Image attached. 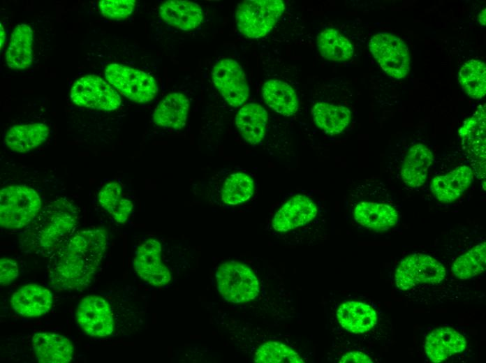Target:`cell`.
<instances>
[{"label": "cell", "instance_id": "obj_28", "mask_svg": "<svg viewBox=\"0 0 486 363\" xmlns=\"http://www.w3.org/2000/svg\"><path fill=\"white\" fill-rule=\"evenodd\" d=\"M311 114L316 126L329 135L341 133L351 119V112L348 108L327 102L316 103Z\"/></svg>", "mask_w": 486, "mask_h": 363}, {"label": "cell", "instance_id": "obj_8", "mask_svg": "<svg viewBox=\"0 0 486 363\" xmlns=\"http://www.w3.org/2000/svg\"><path fill=\"white\" fill-rule=\"evenodd\" d=\"M446 276L444 266L432 256L413 253L404 258L395 274L397 287L408 290L420 284H438Z\"/></svg>", "mask_w": 486, "mask_h": 363}, {"label": "cell", "instance_id": "obj_16", "mask_svg": "<svg viewBox=\"0 0 486 363\" xmlns=\"http://www.w3.org/2000/svg\"><path fill=\"white\" fill-rule=\"evenodd\" d=\"M32 348L40 363H68L73 359L72 342L57 333L35 334L32 337Z\"/></svg>", "mask_w": 486, "mask_h": 363}, {"label": "cell", "instance_id": "obj_20", "mask_svg": "<svg viewBox=\"0 0 486 363\" xmlns=\"http://www.w3.org/2000/svg\"><path fill=\"white\" fill-rule=\"evenodd\" d=\"M189 111L187 97L179 92H172L165 95L157 105L152 119L159 126L179 130L185 126Z\"/></svg>", "mask_w": 486, "mask_h": 363}, {"label": "cell", "instance_id": "obj_31", "mask_svg": "<svg viewBox=\"0 0 486 363\" xmlns=\"http://www.w3.org/2000/svg\"><path fill=\"white\" fill-rule=\"evenodd\" d=\"M459 82L466 93L473 99L486 94V66L484 62L471 59L465 62L459 71Z\"/></svg>", "mask_w": 486, "mask_h": 363}, {"label": "cell", "instance_id": "obj_10", "mask_svg": "<svg viewBox=\"0 0 486 363\" xmlns=\"http://www.w3.org/2000/svg\"><path fill=\"white\" fill-rule=\"evenodd\" d=\"M485 105H480L459 130L462 148L472 165L473 174L479 179H485Z\"/></svg>", "mask_w": 486, "mask_h": 363}, {"label": "cell", "instance_id": "obj_37", "mask_svg": "<svg viewBox=\"0 0 486 363\" xmlns=\"http://www.w3.org/2000/svg\"><path fill=\"white\" fill-rule=\"evenodd\" d=\"M339 362L372 363L373 361L368 355L360 351H352L343 355L340 359Z\"/></svg>", "mask_w": 486, "mask_h": 363}, {"label": "cell", "instance_id": "obj_34", "mask_svg": "<svg viewBox=\"0 0 486 363\" xmlns=\"http://www.w3.org/2000/svg\"><path fill=\"white\" fill-rule=\"evenodd\" d=\"M254 362L258 363H302L300 356L288 346L276 341L260 345L255 353Z\"/></svg>", "mask_w": 486, "mask_h": 363}, {"label": "cell", "instance_id": "obj_30", "mask_svg": "<svg viewBox=\"0 0 486 363\" xmlns=\"http://www.w3.org/2000/svg\"><path fill=\"white\" fill-rule=\"evenodd\" d=\"M317 46L323 57L334 61L348 60L354 52L351 41L333 28L320 32L317 36Z\"/></svg>", "mask_w": 486, "mask_h": 363}, {"label": "cell", "instance_id": "obj_3", "mask_svg": "<svg viewBox=\"0 0 486 363\" xmlns=\"http://www.w3.org/2000/svg\"><path fill=\"white\" fill-rule=\"evenodd\" d=\"M38 192L24 185H10L0 191V225L20 229L35 219L41 208Z\"/></svg>", "mask_w": 486, "mask_h": 363}, {"label": "cell", "instance_id": "obj_35", "mask_svg": "<svg viewBox=\"0 0 486 363\" xmlns=\"http://www.w3.org/2000/svg\"><path fill=\"white\" fill-rule=\"evenodd\" d=\"M135 0H101L98 7L102 15L112 20H122L130 16L135 7Z\"/></svg>", "mask_w": 486, "mask_h": 363}, {"label": "cell", "instance_id": "obj_2", "mask_svg": "<svg viewBox=\"0 0 486 363\" xmlns=\"http://www.w3.org/2000/svg\"><path fill=\"white\" fill-rule=\"evenodd\" d=\"M78 222L75 207L65 200L54 202L39 216L36 227V242L44 250H56L64 245Z\"/></svg>", "mask_w": 486, "mask_h": 363}, {"label": "cell", "instance_id": "obj_29", "mask_svg": "<svg viewBox=\"0 0 486 363\" xmlns=\"http://www.w3.org/2000/svg\"><path fill=\"white\" fill-rule=\"evenodd\" d=\"M122 189L117 182L107 183L98 194V203L119 223H125L133 209V202L122 197Z\"/></svg>", "mask_w": 486, "mask_h": 363}, {"label": "cell", "instance_id": "obj_26", "mask_svg": "<svg viewBox=\"0 0 486 363\" xmlns=\"http://www.w3.org/2000/svg\"><path fill=\"white\" fill-rule=\"evenodd\" d=\"M267 119L266 110L260 105L252 103L239 110L235 123L243 138L249 144L256 145L265 136Z\"/></svg>", "mask_w": 486, "mask_h": 363}, {"label": "cell", "instance_id": "obj_6", "mask_svg": "<svg viewBox=\"0 0 486 363\" xmlns=\"http://www.w3.org/2000/svg\"><path fill=\"white\" fill-rule=\"evenodd\" d=\"M105 77L114 89L135 103L149 102L158 93V85L153 77L128 66L109 64L105 69Z\"/></svg>", "mask_w": 486, "mask_h": 363}, {"label": "cell", "instance_id": "obj_36", "mask_svg": "<svg viewBox=\"0 0 486 363\" xmlns=\"http://www.w3.org/2000/svg\"><path fill=\"white\" fill-rule=\"evenodd\" d=\"M19 276L17 262L10 258H3L0 260V284L9 285Z\"/></svg>", "mask_w": 486, "mask_h": 363}, {"label": "cell", "instance_id": "obj_39", "mask_svg": "<svg viewBox=\"0 0 486 363\" xmlns=\"http://www.w3.org/2000/svg\"><path fill=\"white\" fill-rule=\"evenodd\" d=\"M485 9L483 10L482 12L478 15L479 22L485 26Z\"/></svg>", "mask_w": 486, "mask_h": 363}, {"label": "cell", "instance_id": "obj_5", "mask_svg": "<svg viewBox=\"0 0 486 363\" xmlns=\"http://www.w3.org/2000/svg\"><path fill=\"white\" fill-rule=\"evenodd\" d=\"M218 290L222 297L232 303H245L259 293L258 280L247 265L228 261L221 264L216 272Z\"/></svg>", "mask_w": 486, "mask_h": 363}, {"label": "cell", "instance_id": "obj_38", "mask_svg": "<svg viewBox=\"0 0 486 363\" xmlns=\"http://www.w3.org/2000/svg\"><path fill=\"white\" fill-rule=\"evenodd\" d=\"M0 28H1L0 46H1V50H2V47H3L4 43L6 41V32H5V30H4L3 25L1 24Z\"/></svg>", "mask_w": 486, "mask_h": 363}, {"label": "cell", "instance_id": "obj_11", "mask_svg": "<svg viewBox=\"0 0 486 363\" xmlns=\"http://www.w3.org/2000/svg\"><path fill=\"white\" fill-rule=\"evenodd\" d=\"M212 77L216 88L230 105L239 107L246 101L249 89L242 68L236 61H219L213 67Z\"/></svg>", "mask_w": 486, "mask_h": 363}, {"label": "cell", "instance_id": "obj_7", "mask_svg": "<svg viewBox=\"0 0 486 363\" xmlns=\"http://www.w3.org/2000/svg\"><path fill=\"white\" fill-rule=\"evenodd\" d=\"M369 50L381 68L392 77H405L410 69V54L404 42L386 32L378 33L369 43Z\"/></svg>", "mask_w": 486, "mask_h": 363}, {"label": "cell", "instance_id": "obj_24", "mask_svg": "<svg viewBox=\"0 0 486 363\" xmlns=\"http://www.w3.org/2000/svg\"><path fill=\"white\" fill-rule=\"evenodd\" d=\"M50 129L43 123L17 124L11 126L5 135V143L12 151L25 153L43 144Z\"/></svg>", "mask_w": 486, "mask_h": 363}, {"label": "cell", "instance_id": "obj_19", "mask_svg": "<svg viewBox=\"0 0 486 363\" xmlns=\"http://www.w3.org/2000/svg\"><path fill=\"white\" fill-rule=\"evenodd\" d=\"M159 12L165 23L183 31L196 29L203 20L201 7L190 1H166L160 6Z\"/></svg>", "mask_w": 486, "mask_h": 363}, {"label": "cell", "instance_id": "obj_1", "mask_svg": "<svg viewBox=\"0 0 486 363\" xmlns=\"http://www.w3.org/2000/svg\"><path fill=\"white\" fill-rule=\"evenodd\" d=\"M108 233L98 228L79 231L59 248L50 265V285L57 290L87 288L107 248Z\"/></svg>", "mask_w": 486, "mask_h": 363}, {"label": "cell", "instance_id": "obj_27", "mask_svg": "<svg viewBox=\"0 0 486 363\" xmlns=\"http://www.w3.org/2000/svg\"><path fill=\"white\" fill-rule=\"evenodd\" d=\"M262 95L270 108L284 116L290 117L298 109L295 90L281 80H270L265 82L262 88Z\"/></svg>", "mask_w": 486, "mask_h": 363}, {"label": "cell", "instance_id": "obj_23", "mask_svg": "<svg viewBox=\"0 0 486 363\" xmlns=\"http://www.w3.org/2000/svg\"><path fill=\"white\" fill-rule=\"evenodd\" d=\"M33 31L26 24L14 29L6 52V64L10 69L22 70L31 66L33 61Z\"/></svg>", "mask_w": 486, "mask_h": 363}, {"label": "cell", "instance_id": "obj_9", "mask_svg": "<svg viewBox=\"0 0 486 363\" xmlns=\"http://www.w3.org/2000/svg\"><path fill=\"white\" fill-rule=\"evenodd\" d=\"M70 97L76 105L98 110H115L122 103L116 90L107 81L95 75L77 80L71 87Z\"/></svg>", "mask_w": 486, "mask_h": 363}, {"label": "cell", "instance_id": "obj_18", "mask_svg": "<svg viewBox=\"0 0 486 363\" xmlns=\"http://www.w3.org/2000/svg\"><path fill=\"white\" fill-rule=\"evenodd\" d=\"M466 347L465 337L451 327H441L432 331L426 337L425 349L428 358L435 363L462 353Z\"/></svg>", "mask_w": 486, "mask_h": 363}, {"label": "cell", "instance_id": "obj_25", "mask_svg": "<svg viewBox=\"0 0 486 363\" xmlns=\"http://www.w3.org/2000/svg\"><path fill=\"white\" fill-rule=\"evenodd\" d=\"M337 318L343 328L355 334L370 330L377 322V314L371 306L355 301L341 304L337 311Z\"/></svg>", "mask_w": 486, "mask_h": 363}, {"label": "cell", "instance_id": "obj_12", "mask_svg": "<svg viewBox=\"0 0 486 363\" xmlns=\"http://www.w3.org/2000/svg\"><path fill=\"white\" fill-rule=\"evenodd\" d=\"M76 320L82 330L94 337L110 335L114 330V320L109 303L97 295H88L78 304Z\"/></svg>", "mask_w": 486, "mask_h": 363}, {"label": "cell", "instance_id": "obj_14", "mask_svg": "<svg viewBox=\"0 0 486 363\" xmlns=\"http://www.w3.org/2000/svg\"><path fill=\"white\" fill-rule=\"evenodd\" d=\"M317 211V207L309 198L297 195L281 206L274 215L272 225L277 232H287L312 221Z\"/></svg>", "mask_w": 486, "mask_h": 363}, {"label": "cell", "instance_id": "obj_33", "mask_svg": "<svg viewBox=\"0 0 486 363\" xmlns=\"http://www.w3.org/2000/svg\"><path fill=\"white\" fill-rule=\"evenodd\" d=\"M253 192L252 178L245 173L237 172L226 179L221 191V199L225 204L235 205L248 200Z\"/></svg>", "mask_w": 486, "mask_h": 363}, {"label": "cell", "instance_id": "obj_22", "mask_svg": "<svg viewBox=\"0 0 486 363\" xmlns=\"http://www.w3.org/2000/svg\"><path fill=\"white\" fill-rule=\"evenodd\" d=\"M433 161V154L426 145L421 143L413 145L408 151L402 165L401 176L404 182L412 188L422 186Z\"/></svg>", "mask_w": 486, "mask_h": 363}, {"label": "cell", "instance_id": "obj_13", "mask_svg": "<svg viewBox=\"0 0 486 363\" xmlns=\"http://www.w3.org/2000/svg\"><path fill=\"white\" fill-rule=\"evenodd\" d=\"M133 264L138 276L153 286H163L171 280L170 273L161 260V245L156 239H149L138 246Z\"/></svg>", "mask_w": 486, "mask_h": 363}, {"label": "cell", "instance_id": "obj_32", "mask_svg": "<svg viewBox=\"0 0 486 363\" xmlns=\"http://www.w3.org/2000/svg\"><path fill=\"white\" fill-rule=\"evenodd\" d=\"M486 265V244H479L460 255L452 266L453 275L466 280L483 273Z\"/></svg>", "mask_w": 486, "mask_h": 363}, {"label": "cell", "instance_id": "obj_17", "mask_svg": "<svg viewBox=\"0 0 486 363\" xmlns=\"http://www.w3.org/2000/svg\"><path fill=\"white\" fill-rule=\"evenodd\" d=\"M473 175L470 167L458 166L446 174L434 177L430 183L431 191L441 202H455L469 187Z\"/></svg>", "mask_w": 486, "mask_h": 363}, {"label": "cell", "instance_id": "obj_4", "mask_svg": "<svg viewBox=\"0 0 486 363\" xmlns=\"http://www.w3.org/2000/svg\"><path fill=\"white\" fill-rule=\"evenodd\" d=\"M284 9L281 0H245L236 10L237 29L247 38H262L270 32Z\"/></svg>", "mask_w": 486, "mask_h": 363}, {"label": "cell", "instance_id": "obj_21", "mask_svg": "<svg viewBox=\"0 0 486 363\" xmlns=\"http://www.w3.org/2000/svg\"><path fill=\"white\" fill-rule=\"evenodd\" d=\"M354 218L364 228L382 232L397 223L399 214L393 207L385 203L360 202L354 209Z\"/></svg>", "mask_w": 486, "mask_h": 363}, {"label": "cell", "instance_id": "obj_15", "mask_svg": "<svg viewBox=\"0 0 486 363\" xmlns=\"http://www.w3.org/2000/svg\"><path fill=\"white\" fill-rule=\"evenodd\" d=\"M52 292L40 285H25L12 295L10 303L14 311L23 317L35 318L47 313L52 305Z\"/></svg>", "mask_w": 486, "mask_h": 363}]
</instances>
